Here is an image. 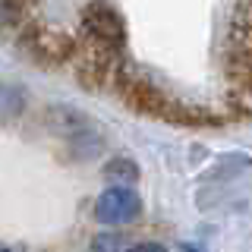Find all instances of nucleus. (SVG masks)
Wrapping results in <instances>:
<instances>
[{"label":"nucleus","instance_id":"5","mask_svg":"<svg viewBox=\"0 0 252 252\" xmlns=\"http://www.w3.org/2000/svg\"><path fill=\"white\" fill-rule=\"evenodd\" d=\"M104 177L110 180H120V183H129V180L139 177V167L129 161V158H114V161L104 164Z\"/></svg>","mask_w":252,"mask_h":252},{"label":"nucleus","instance_id":"3","mask_svg":"<svg viewBox=\"0 0 252 252\" xmlns=\"http://www.w3.org/2000/svg\"><path fill=\"white\" fill-rule=\"evenodd\" d=\"M139 211H142L139 195L126 186H110L94 202V218L101 224H110V227L114 224H132L139 218Z\"/></svg>","mask_w":252,"mask_h":252},{"label":"nucleus","instance_id":"1","mask_svg":"<svg viewBox=\"0 0 252 252\" xmlns=\"http://www.w3.org/2000/svg\"><path fill=\"white\" fill-rule=\"evenodd\" d=\"M79 44L104 54H126V22L107 0H92L79 13Z\"/></svg>","mask_w":252,"mask_h":252},{"label":"nucleus","instance_id":"6","mask_svg":"<svg viewBox=\"0 0 252 252\" xmlns=\"http://www.w3.org/2000/svg\"><path fill=\"white\" fill-rule=\"evenodd\" d=\"M123 246H132V243H126V240H120V236H114V233H101L98 240L92 243V249H123Z\"/></svg>","mask_w":252,"mask_h":252},{"label":"nucleus","instance_id":"2","mask_svg":"<svg viewBox=\"0 0 252 252\" xmlns=\"http://www.w3.org/2000/svg\"><path fill=\"white\" fill-rule=\"evenodd\" d=\"M16 38H19V47L26 51V57L41 63V66L69 63L76 57V51H79V38H73L66 29L41 26V22H35V19H32Z\"/></svg>","mask_w":252,"mask_h":252},{"label":"nucleus","instance_id":"4","mask_svg":"<svg viewBox=\"0 0 252 252\" xmlns=\"http://www.w3.org/2000/svg\"><path fill=\"white\" fill-rule=\"evenodd\" d=\"M29 98L19 85H0V120H16L26 110Z\"/></svg>","mask_w":252,"mask_h":252}]
</instances>
